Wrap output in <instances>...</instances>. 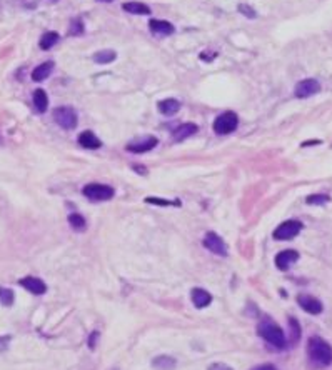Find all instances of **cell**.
Returning <instances> with one entry per match:
<instances>
[{
    "label": "cell",
    "instance_id": "cell-14",
    "mask_svg": "<svg viewBox=\"0 0 332 370\" xmlns=\"http://www.w3.org/2000/svg\"><path fill=\"white\" fill-rule=\"evenodd\" d=\"M197 130H199V127L195 125V123H182V125L174 128L172 137L175 142H180V140H186V139L192 137Z\"/></svg>",
    "mask_w": 332,
    "mask_h": 370
},
{
    "label": "cell",
    "instance_id": "cell-20",
    "mask_svg": "<svg viewBox=\"0 0 332 370\" xmlns=\"http://www.w3.org/2000/svg\"><path fill=\"white\" fill-rule=\"evenodd\" d=\"M122 9L129 14H134V15H149L150 14V7L145 5V3H141V2H126L122 3Z\"/></svg>",
    "mask_w": 332,
    "mask_h": 370
},
{
    "label": "cell",
    "instance_id": "cell-30",
    "mask_svg": "<svg viewBox=\"0 0 332 370\" xmlns=\"http://www.w3.org/2000/svg\"><path fill=\"white\" fill-rule=\"evenodd\" d=\"M289 324H290V327H292V343H296L300 337V325L297 324L296 319H290Z\"/></svg>",
    "mask_w": 332,
    "mask_h": 370
},
{
    "label": "cell",
    "instance_id": "cell-27",
    "mask_svg": "<svg viewBox=\"0 0 332 370\" xmlns=\"http://www.w3.org/2000/svg\"><path fill=\"white\" fill-rule=\"evenodd\" d=\"M327 200H329V197H327V195L319 194V195H309L305 202H307L309 205H322V203H326Z\"/></svg>",
    "mask_w": 332,
    "mask_h": 370
},
{
    "label": "cell",
    "instance_id": "cell-6",
    "mask_svg": "<svg viewBox=\"0 0 332 370\" xmlns=\"http://www.w3.org/2000/svg\"><path fill=\"white\" fill-rule=\"evenodd\" d=\"M300 230H302V224H300L299 220L282 222V224L274 230V239L275 240H292L294 237L299 235Z\"/></svg>",
    "mask_w": 332,
    "mask_h": 370
},
{
    "label": "cell",
    "instance_id": "cell-3",
    "mask_svg": "<svg viewBox=\"0 0 332 370\" xmlns=\"http://www.w3.org/2000/svg\"><path fill=\"white\" fill-rule=\"evenodd\" d=\"M82 194H84L89 200H92V202H105V200H111L114 197L115 190L111 187V185L89 184L82 188Z\"/></svg>",
    "mask_w": 332,
    "mask_h": 370
},
{
    "label": "cell",
    "instance_id": "cell-4",
    "mask_svg": "<svg viewBox=\"0 0 332 370\" xmlns=\"http://www.w3.org/2000/svg\"><path fill=\"white\" fill-rule=\"evenodd\" d=\"M54 120L59 127L65 128V130H74L77 127V112L72 107H59L54 110Z\"/></svg>",
    "mask_w": 332,
    "mask_h": 370
},
{
    "label": "cell",
    "instance_id": "cell-24",
    "mask_svg": "<svg viewBox=\"0 0 332 370\" xmlns=\"http://www.w3.org/2000/svg\"><path fill=\"white\" fill-rule=\"evenodd\" d=\"M69 224H70V227H72L74 230H79V232L87 227L85 218L82 217L80 214H75V212L69 215Z\"/></svg>",
    "mask_w": 332,
    "mask_h": 370
},
{
    "label": "cell",
    "instance_id": "cell-22",
    "mask_svg": "<svg viewBox=\"0 0 332 370\" xmlns=\"http://www.w3.org/2000/svg\"><path fill=\"white\" fill-rule=\"evenodd\" d=\"M59 33L57 32H47L44 33L42 37H40V42H39V47L42 48V50H48V48H52L55 44L59 42Z\"/></svg>",
    "mask_w": 332,
    "mask_h": 370
},
{
    "label": "cell",
    "instance_id": "cell-23",
    "mask_svg": "<svg viewBox=\"0 0 332 370\" xmlns=\"http://www.w3.org/2000/svg\"><path fill=\"white\" fill-rule=\"evenodd\" d=\"M115 57H117V54L114 50H100V52H97V54H94V62L95 63H111V62H114L115 60Z\"/></svg>",
    "mask_w": 332,
    "mask_h": 370
},
{
    "label": "cell",
    "instance_id": "cell-13",
    "mask_svg": "<svg viewBox=\"0 0 332 370\" xmlns=\"http://www.w3.org/2000/svg\"><path fill=\"white\" fill-rule=\"evenodd\" d=\"M149 27H150V32L156 33V35H160V37L172 35V33L175 32V29H174V25L171 24V22L157 20V18H154V20L149 22Z\"/></svg>",
    "mask_w": 332,
    "mask_h": 370
},
{
    "label": "cell",
    "instance_id": "cell-15",
    "mask_svg": "<svg viewBox=\"0 0 332 370\" xmlns=\"http://www.w3.org/2000/svg\"><path fill=\"white\" fill-rule=\"evenodd\" d=\"M79 143H80L82 147H85V149H90V150H95L99 149V147H102V142L99 140V137H97L94 132L90 130H85L82 132L80 135H79Z\"/></svg>",
    "mask_w": 332,
    "mask_h": 370
},
{
    "label": "cell",
    "instance_id": "cell-33",
    "mask_svg": "<svg viewBox=\"0 0 332 370\" xmlns=\"http://www.w3.org/2000/svg\"><path fill=\"white\" fill-rule=\"evenodd\" d=\"M99 2H112V0H99Z\"/></svg>",
    "mask_w": 332,
    "mask_h": 370
},
{
    "label": "cell",
    "instance_id": "cell-16",
    "mask_svg": "<svg viewBox=\"0 0 332 370\" xmlns=\"http://www.w3.org/2000/svg\"><path fill=\"white\" fill-rule=\"evenodd\" d=\"M192 302H194V305L197 308H204L207 307V305H210V302H212V295H210L207 290L204 289H192Z\"/></svg>",
    "mask_w": 332,
    "mask_h": 370
},
{
    "label": "cell",
    "instance_id": "cell-31",
    "mask_svg": "<svg viewBox=\"0 0 332 370\" xmlns=\"http://www.w3.org/2000/svg\"><path fill=\"white\" fill-rule=\"evenodd\" d=\"M209 370H234V369L229 367L227 364H222V362H217V364H212V365H210Z\"/></svg>",
    "mask_w": 332,
    "mask_h": 370
},
{
    "label": "cell",
    "instance_id": "cell-29",
    "mask_svg": "<svg viewBox=\"0 0 332 370\" xmlns=\"http://www.w3.org/2000/svg\"><path fill=\"white\" fill-rule=\"evenodd\" d=\"M239 12L242 14L244 17H249V18H255V17H257L255 10L252 9L251 5H246V3H240V5H239Z\"/></svg>",
    "mask_w": 332,
    "mask_h": 370
},
{
    "label": "cell",
    "instance_id": "cell-8",
    "mask_svg": "<svg viewBox=\"0 0 332 370\" xmlns=\"http://www.w3.org/2000/svg\"><path fill=\"white\" fill-rule=\"evenodd\" d=\"M294 92H296L297 99H307V97L316 95L317 92H320V84L316 78H305V80H300L296 85Z\"/></svg>",
    "mask_w": 332,
    "mask_h": 370
},
{
    "label": "cell",
    "instance_id": "cell-5",
    "mask_svg": "<svg viewBox=\"0 0 332 370\" xmlns=\"http://www.w3.org/2000/svg\"><path fill=\"white\" fill-rule=\"evenodd\" d=\"M239 125V119L234 112H224L214 120V132L219 135H227L232 134Z\"/></svg>",
    "mask_w": 332,
    "mask_h": 370
},
{
    "label": "cell",
    "instance_id": "cell-25",
    "mask_svg": "<svg viewBox=\"0 0 332 370\" xmlns=\"http://www.w3.org/2000/svg\"><path fill=\"white\" fill-rule=\"evenodd\" d=\"M0 304L10 307L14 304V292L10 289H2L0 287Z\"/></svg>",
    "mask_w": 332,
    "mask_h": 370
},
{
    "label": "cell",
    "instance_id": "cell-17",
    "mask_svg": "<svg viewBox=\"0 0 332 370\" xmlns=\"http://www.w3.org/2000/svg\"><path fill=\"white\" fill-rule=\"evenodd\" d=\"M54 67H55V63L52 62V60L40 63V65L35 67V69H33V72H32V80H33V82H42V80H45V78H47L48 75L52 74Z\"/></svg>",
    "mask_w": 332,
    "mask_h": 370
},
{
    "label": "cell",
    "instance_id": "cell-7",
    "mask_svg": "<svg viewBox=\"0 0 332 370\" xmlns=\"http://www.w3.org/2000/svg\"><path fill=\"white\" fill-rule=\"evenodd\" d=\"M204 247L216 255H222V257L227 255V245H225L224 240L221 239V235H217L216 232L206 233V237H204Z\"/></svg>",
    "mask_w": 332,
    "mask_h": 370
},
{
    "label": "cell",
    "instance_id": "cell-9",
    "mask_svg": "<svg viewBox=\"0 0 332 370\" xmlns=\"http://www.w3.org/2000/svg\"><path fill=\"white\" fill-rule=\"evenodd\" d=\"M159 143L157 137H152V135H147V137H142V139H135L132 140L129 145H127V150L132 154H145L149 150H152L154 147Z\"/></svg>",
    "mask_w": 332,
    "mask_h": 370
},
{
    "label": "cell",
    "instance_id": "cell-19",
    "mask_svg": "<svg viewBox=\"0 0 332 370\" xmlns=\"http://www.w3.org/2000/svg\"><path fill=\"white\" fill-rule=\"evenodd\" d=\"M157 107H159V112L162 115L171 117V115H175L177 112L180 110V102L175 99H165V100H160Z\"/></svg>",
    "mask_w": 332,
    "mask_h": 370
},
{
    "label": "cell",
    "instance_id": "cell-12",
    "mask_svg": "<svg viewBox=\"0 0 332 370\" xmlns=\"http://www.w3.org/2000/svg\"><path fill=\"white\" fill-rule=\"evenodd\" d=\"M18 284L24 287V289H27L29 292L35 293V295H42V293L47 292V285L44 284V280H40V278L37 277H25L22 278Z\"/></svg>",
    "mask_w": 332,
    "mask_h": 370
},
{
    "label": "cell",
    "instance_id": "cell-18",
    "mask_svg": "<svg viewBox=\"0 0 332 370\" xmlns=\"http://www.w3.org/2000/svg\"><path fill=\"white\" fill-rule=\"evenodd\" d=\"M32 100H33V108H35L39 114H44L48 107V97L45 93V90L42 89H37L33 90V95H32Z\"/></svg>",
    "mask_w": 332,
    "mask_h": 370
},
{
    "label": "cell",
    "instance_id": "cell-10",
    "mask_svg": "<svg viewBox=\"0 0 332 370\" xmlns=\"http://www.w3.org/2000/svg\"><path fill=\"white\" fill-rule=\"evenodd\" d=\"M297 304L300 305L302 310L311 313V315H319V313L324 310L322 302L314 299V297H311V295H299L297 297Z\"/></svg>",
    "mask_w": 332,
    "mask_h": 370
},
{
    "label": "cell",
    "instance_id": "cell-26",
    "mask_svg": "<svg viewBox=\"0 0 332 370\" xmlns=\"http://www.w3.org/2000/svg\"><path fill=\"white\" fill-rule=\"evenodd\" d=\"M84 33V22H82V18H75V20H72V24H70V30H69V35H82Z\"/></svg>",
    "mask_w": 332,
    "mask_h": 370
},
{
    "label": "cell",
    "instance_id": "cell-1",
    "mask_svg": "<svg viewBox=\"0 0 332 370\" xmlns=\"http://www.w3.org/2000/svg\"><path fill=\"white\" fill-rule=\"evenodd\" d=\"M307 355L317 367H329L332 364V347L320 337H311L307 340Z\"/></svg>",
    "mask_w": 332,
    "mask_h": 370
},
{
    "label": "cell",
    "instance_id": "cell-11",
    "mask_svg": "<svg viewBox=\"0 0 332 370\" xmlns=\"http://www.w3.org/2000/svg\"><path fill=\"white\" fill-rule=\"evenodd\" d=\"M297 260H299V254L296 250H282L275 257V265H277L279 270H287Z\"/></svg>",
    "mask_w": 332,
    "mask_h": 370
},
{
    "label": "cell",
    "instance_id": "cell-32",
    "mask_svg": "<svg viewBox=\"0 0 332 370\" xmlns=\"http://www.w3.org/2000/svg\"><path fill=\"white\" fill-rule=\"evenodd\" d=\"M252 370H277V369H275L274 365H270V364H264V365H260V367H255Z\"/></svg>",
    "mask_w": 332,
    "mask_h": 370
},
{
    "label": "cell",
    "instance_id": "cell-28",
    "mask_svg": "<svg viewBox=\"0 0 332 370\" xmlns=\"http://www.w3.org/2000/svg\"><path fill=\"white\" fill-rule=\"evenodd\" d=\"M147 203H154V205H179V202H172V200H162L159 197H147L145 199Z\"/></svg>",
    "mask_w": 332,
    "mask_h": 370
},
{
    "label": "cell",
    "instance_id": "cell-2",
    "mask_svg": "<svg viewBox=\"0 0 332 370\" xmlns=\"http://www.w3.org/2000/svg\"><path fill=\"white\" fill-rule=\"evenodd\" d=\"M259 335L266 342H269L270 345H274L275 349H284L285 347V335L282 332V328L277 325L275 322L269 319H264L257 327Z\"/></svg>",
    "mask_w": 332,
    "mask_h": 370
},
{
    "label": "cell",
    "instance_id": "cell-21",
    "mask_svg": "<svg viewBox=\"0 0 332 370\" xmlns=\"http://www.w3.org/2000/svg\"><path fill=\"white\" fill-rule=\"evenodd\" d=\"M175 358L167 357V355H160L152 360V367H156L157 370H174L175 369Z\"/></svg>",
    "mask_w": 332,
    "mask_h": 370
},
{
    "label": "cell",
    "instance_id": "cell-34",
    "mask_svg": "<svg viewBox=\"0 0 332 370\" xmlns=\"http://www.w3.org/2000/svg\"><path fill=\"white\" fill-rule=\"evenodd\" d=\"M0 142H2V137H0Z\"/></svg>",
    "mask_w": 332,
    "mask_h": 370
}]
</instances>
